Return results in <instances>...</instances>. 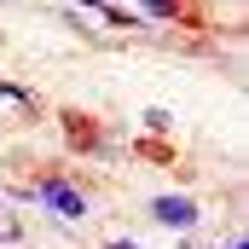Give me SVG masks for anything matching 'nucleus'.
I'll list each match as a JSON object with an SVG mask.
<instances>
[{
	"label": "nucleus",
	"instance_id": "nucleus-2",
	"mask_svg": "<svg viewBox=\"0 0 249 249\" xmlns=\"http://www.w3.org/2000/svg\"><path fill=\"white\" fill-rule=\"evenodd\" d=\"M151 214H157L162 226H180V232L197 226V203H191V197H157V203H151Z\"/></svg>",
	"mask_w": 249,
	"mask_h": 249
},
{
	"label": "nucleus",
	"instance_id": "nucleus-3",
	"mask_svg": "<svg viewBox=\"0 0 249 249\" xmlns=\"http://www.w3.org/2000/svg\"><path fill=\"white\" fill-rule=\"evenodd\" d=\"M139 6H151L157 18H180V0H139Z\"/></svg>",
	"mask_w": 249,
	"mask_h": 249
},
{
	"label": "nucleus",
	"instance_id": "nucleus-1",
	"mask_svg": "<svg viewBox=\"0 0 249 249\" xmlns=\"http://www.w3.org/2000/svg\"><path fill=\"white\" fill-rule=\"evenodd\" d=\"M35 197H41L47 209H58L64 220H81V214H87V197H81V191H70L64 180H41V191H35Z\"/></svg>",
	"mask_w": 249,
	"mask_h": 249
}]
</instances>
